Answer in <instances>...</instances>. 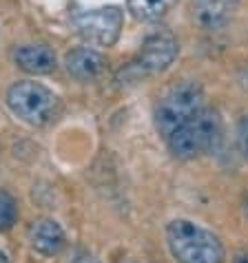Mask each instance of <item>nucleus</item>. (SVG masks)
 Listing matches in <instances>:
<instances>
[{
    "label": "nucleus",
    "instance_id": "obj_1",
    "mask_svg": "<svg viewBox=\"0 0 248 263\" xmlns=\"http://www.w3.org/2000/svg\"><path fill=\"white\" fill-rule=\"evenodd\" d=\"M166 243L178 263H224L220 239L188 219H173L166 226Z\"/></svg>",
    "mask_w": 248,
    "mask_h": 263
},
{
    "label": "nucleus",
    "instance_id": "obj_2",
    "mask_svg": "<svg viewBox=\"0 0 248 263\" xmlns=\"http://www.w3.org/2000/svg\"><path fill=\"white\" fill-rule=\"evenodd\" d=\"M7 106L20 122L29 126H49L60 115V98L49 86L33 82V80H20L11 84L7 91Z\"/></svg>",
    "mask_w": 248,
    "mask_h": 263
},
{
    "label": "nucleus",
    "instance_id": "obj_3",
    "mask_svg": "<svg viewBox=\"0 0 248 263\" xmlns=\"http://www.w3.org/2000/svg\"><path fill=\"white\" fill-rule=\"evenodd\" d=\"M222 137V118L213 108L204 106L202 111L184 122L180 128L166 137V146H169L171 155L178 159H195L202 153L213 151Z\"/></svg>",
    "mask_w": 248,
    "mask_h": 263
},
{
    "label": "nucleus",
    "instance_id": "obj_4",
    "mask_svg": "<svg viewBox=\"0 0 248 263\" xmlns=\"http://www.w3.org/2000/svg\"><path fill=\"white\" fill-rule=\"evenodd\" d=\"M204 106H206V96H204L202 84L193 82V80H184V82L171 86L157 102L155 113H153L155 130L166 140L175 128H180L184 122L195 118Z\"/></svg>",
    "mask_w": 248,
    "mask_h": 263
},
{
    "label": "nucleus",
    "instance_id": "obj_5",
    "mask_svg": "<svg viewBox=\"0 0 248 263\" xmlns=\"http://www.w3.org/2000/svg\"><path fill=\"white\" fill-rule=\"evenodd\" d=\"M180 53V45L171 33H153L142 42V49L127 67L120 71V80L137 82L142 78L157 76L171 67Z\"/></svg>",
    "mask_w": 248,
    "mask_h": 263
},
{
    "label": "nucleus",
    "instance_id": "obj_6",
    "mask_svg": "<svg viewBox=\"0 0 248 263\" xmlns=\"http://www.w3.org/2000/svg\"><path fill=\"white\" fill-rule=\"evenodd\" d=\"M122 25H124V11L113 5L82 11L71 20L74 31L84 42L96 47H113L122 33Z\"/></svg>",
    "mask_w": 248,
    "mask_h": 263
},
{
    "label": "nucleus",
    "instance_id": "obj_7",
    "mask_svg": "<svg viewBox=\"0 0 248 263\" xmlns=\"http://www.w3.org/2000/svg\"><path fill=\"white\" fill-rule=\"evenodd\" d=\"M237 7L239 0H191L188 13L202 31H220L233 20Z\"/></svg>",
    "mask_w": 248,
    "mask_h": 263
},
{
    "label": "nucleus",
    "instance_id": "obj_8",
    "mask_svg": "<svg viewBox=\"0 0 248 263\" xmlns=\"http://www.w3.org/2000/svg\"><path fill=\"white\" fill-rule=\"evenodd\" d=\"M107 67H109L107 58L98 53L96 49L80 47L64 55V69L78 82H96L107 73Z\"/></svg>",
    "mask_w": 248,
    "mask_h": 263
},
{
    "label": "nucleus",
    "instance_id": "obj_9",
    "mask_svg": "<svg viewBox=\"0 0 248 263\" xmlns=\"http://www.w3.org/2000/svg\"><path fill=\"white\" fill-rule=\"evenodd\" d=\"M13 62H16L18 69L33 73V76H47V73L56 71V67H58L56 51L49 45H42V42L20 45L13 51Z\"/></svg>",
    "mask_w": 248,
    "mask_h": 263
},
{
    "label": "nucleus",
    "instance_id": "obj_10",
    "mask_svg": "<svg viewBox=\"0 0 248 263\" xmlns=\"http://www.w3.org/2000/svg\"><path fill=\"white\" fill-rule=\"evenodd\" d=\"M29 243L42 257H56L64 250L67 237H64L60 223H56L54 219H40L29 230Z\"/></svg>",
    "mask_w": 248,
    "mask_h": 263
},
{
    "label": "nucleus",
    "instance_id": "obj_11",
    "mask_svg": "<svg viewBox=\"0 0 248 263\" xmlns=\"http://www.w3.org/2000/svg\"><path fill=\"white\" fill-rule=\"evenodd\" d=\"M178 0H127V9L140 23H155L171 11Z\"/></svg>",
    "mask_w": 248,
    "mask_h": 263
},
{
    "label": "nucleus",
    "instance_id": "obj_12",
    "mask_svg": "<svg viewBox=\"0 0 248 263\" xmlns=\"http://www.w3.org/2000/svg\"><path fill=\"white\" fill-rule=\"evenodd\" d=\"M18 219V206L16 199L9 193H0V235L13 228Z\"/></svg>",
    "mask_w": 248,
    "mask_h": 263
},
{
    "label": "nucleus",
    "instance_id": "obj_13",
    "mask_svg": "<svg viewBox=\"0 0 248 263\" xmlns=\"http://www.w3.org/2000/svg\"><path fill=\"white\" fill-rule=\"evenodd\" d=\"M237 146H239V153H242V157L248 162V115L242 118L237 126Z\"/></svg>",
    "mask_w": 248,
    "mask_h": 263
},
{
    "label": "nucleus",
    "instance_id": "obj_14",
    "mask_svg": "<svg viewBox=\"0 0 248 263\" xmlns=\"http://www.w3.org/2000/svg\"><path fill=\"white\" fill-rule=\"evenodd\" d=\"M71 263H100V261L86 250H80V252H76V257L71 259Z\"/></svg>",
    "mask_w": 248,
    "mask_h": 263
},
{
    "label": "nucleus",
    "instance_id": "obj_15",
    "mask_svg": "<svg viewBox=\"0 0 248 263\" xmlns=\"http://www.w3.org/2000/svg\"><path fill=\"white\" fill-rule=\"evenodd\" d=\"M233 263H248V252H239L235 259H233Z\"/></svg>",
    "mask_w": 248,
    "mask_h": 263
},
{
    "label": "nucleus",
    "instance_id": "obj_16",
    "mask_svg": "<svg viewBox=\"0 0 248 263\" xmlns=\"http://www.w3.org/2000/svg\"><path fill=\"white\" fill-rule=\"evenodd\" d=\"M244 215L248 217V193H246V197H244Z\"/></svg>",
    "mask_w": 248,
    "mask_h": 263
},
{
    "label": "nucleus",
    "instance_id": "obj_17",
    "mask_svg": "<svg viewBox=\"0 0 248 263\" xmlns=\"http://www.w3.org/2000/svg\"><path fill=\"white\" fill-rule=\"evenodd\" d=\"M0 263H9V259L5 257V252H0Z\"/></svg>",
    "mask_w": 248,
    "mask_h": 263
}]
</instances>
